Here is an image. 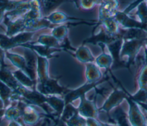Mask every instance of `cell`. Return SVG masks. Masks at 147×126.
<instances>
[{"instance_id":"1","label":"cell","mask_w":147,"mask_h":126,"mask_svg":"<svg viewBox=\"0 0 147 126\" xmlns=\"http://www.w3.org/2000/svg\"><path fill=\"white\" fill-rule=\"evenodd\" d=\"M146 40V39H136L124 40L120 56L122 60L123 56H128V60L126 62L127 68H129L130 66L133 64L140 49L142 45H145Z\"/></svg>"},{"instance_id":"2","label":"cell","mask_w":147,"mask_h":126,"mask_svg":"<svg viewBox=\"0 0 147 126\" xmlns=\"http://www.w3.org/2000/svg\"><path fill=\"white\" fill-rule=\"evenodd\" d=\"M37 89L38 91L42 94H63L71 91L60 86L57 79L51 78L42 83H38Z\"/></svg>"},{"instance_id":"3","label":"cell","mask_w":147,"mask_h":126,"mask_svg":"<svg viewBox=\"0 0 147 126\" xmlns=\"http://www.w3.org/2000/svg\"><path fill=\"white\" fill-rule=\"evenodd\" d=\"M123 41L122 38H118L107 45L113 59V70L119 67H126V62L122 60L120 56Z\"/></svg>"},{"instance_id":"4","label":"cell","mask_w":147,"mask_h":126,"mask_svg":"<svg viewBox=\"0 0 147 126\" xmlns=\"http://www.w3.org/2000/svg\"><path fill=\"white\" fill-rule=\"evenodd\" d=\"M126 100L129 104V119L132 126H147V123L140 110L136 102L131 100L129 97H127Z\"/></svg>"},{"instance_id":"5","label":"cell","mask_w":147,"mask_h":126,"mask_svg":"<svg viewBox=\"0 0 147 126\" xmlns=\"http://www.w3.org/2000/svg\"><path fill=\"white\" fill-rule=\"evenodd\" d=\"M26 66V74L32 80L36 81L37 77V54L32 49L25 48L24 56Z\"/></svg>"},{"instance_id":"6","label":"cell","mask_w":147,"mask_h":126,"mask_svg":"<svg viewBox=\"0 0 147 126\" xmlns=\"http://www.w3.org/2000/svg\"><path fill=\"white\" fill-rule=\"evenodd\" d=\"M30 9L22 17L24 19L26 30L27 28L32 23L42 18V9L41 1H30Z\"/></svg>"},{"instance_id":"7","label":"cell","mask_w":147,"mask_h":126,"mask_svg":"<svg viewBox=\"0 0 147 126\" xmlns=\"http://www.w3.org/2000/svg\"><path fill=\"white\" fill-rule=\"evenodd\" d=\"M119 2L117 1H101L99 10V22L114 17L117 12Z\"/></svg>"},{"instance_id":"8","label":"cell","mask_w":147,"mask_h":126,"mask_svg":"<svg viewBox=\"0 0 147 126\" xmlns=\"http://www.w3.org/2000/svg\"><path fill=\"white\" fill-rule=\"evenodd\" d=\"M118 38L121 37L113 36L109 34L105 29H101V30L98 33L86 39L83 42V43L98 44L101 47L107 45Z\"/></svg>"},{"instance_id":"9","label":"cell","mask_w":147,"mask_h":126,"mask_svg":"<svg viewBox=\"0 0 147 126\" xmlns=\"http://www.w3.org/2000/svg\"><path fill=\"white\" fill-rule=\"evenodd\" d=\"M129 96L123 91L115 89L105 102L100 110L109 112L112 108L118 106L123 99H126Z\"/></svg>"},{"instance_id":"10","label":"cell","mask_w":147,"mask_h":126,"mask_svg":"<svg viewBox=\"0 0 147 126\" xmlns=\"http://www.w3.org/2000/svg\"><path fill=\"white\" fill-rule=\"evenodd\" d=\"M21 46L33 50L37 55L42 58H45L47 59L49 58L56 57L55 55H53V54L57 51H60V49L50 48L39 44H35L31 43L23 44Z\"/></svg>"},{"instance_id":"11","label":"cell","mask_w":147,"mask_h":126,"mask_svg":"<svg viewBox=\"0 0 147 126\" xmlns=\"http://www.w3.org/2000/svg\"><path fill=\"white\" fill-rule=\"evenodd\" d=\"M114 18L117 21L118 23L122 25L124 28L127 29L130 28H140L142 29L144 24L139 22L132 18L129 17V16L123 12L117 11L115 13Z\"/></svg>"},{"instance_id":"12","label":"cell","mask_w":147,"mask_h":126,"mask_svg":"<svg viewBox=\"0 0 147 126\" xmlns=\"http://www.w3.org/2000/svg\"><path fill=\"white\" fill-rule=\"evenodd\" d=\"M30 9V1H21L14 10L5 14V20L7 19L9 21L8 22H9L22 17L29 12Z\"/></svg>"},{"instance_id":"13","label":"cell","mask_w":147,"mask_h":126,"mask_svg":"<svg viewBox=\"0 0 147 126\" xmlns=\"http://www.w3.org/2000/svg\"><path fill=\"white\" fill-rule=\"evenodd\" d=\"M6 35L11 37L26 30V26L23 17L17 18L14 21L7 22Z\"/></svg>"},{"instance_id":"14","label":"cell","mask_w":147,"mask_h":126,"mask_svg":"<svg viewBox=\"0 0 147 126\" xmlns=\"http://www.w3.org/2000/svg\"><path fill=\"white\" fill-rule=\"evenodd\" d=\"M119 35L123 40L146 39L147 33L142 29L130 28L119 30Z\"/></svg>"},{"instance_id":"15","label":"cell","mask_w":147,"mask_h":126,"mask_svg":"<svg viewBox=\"0 0 147 126\" xmlns=\"http://www.w3.org/2000/svg\"><path fill=\"white\" fill-rule=\"evenodd\" d=\"M78 111L83 116L95 119L97 115V109L93 102L87 100L84 95L81 97V102Z\"/></svg>"},{"instance_id":"16","label":"cell","mask_w":147,"mask_h":126,"mask_svg":"<svg viewBox=\"0 0 147 126\" xmlns=\"http://www.w3.org/2000/svg\"><path fill=\"white\" fill-rule=\"evenodd\" d=\"M98 83V82L96 83H87L82 87L70 91L68 93L66 94L65 97V104H68L70 102L72 101L73 100H76V98L79 97H82L84 95V94L92 88L95 86V85Z\"/></svg>"},{"instance_id":"17","label":"cell","mask_w":147,"mask_h":126,"mask_svg":"<svg viewBox=\"0 0 147 126\" xmlns=\"http://www.w3.org/2000/svg\"><path fill=\"white\" fill-rule=\"evenodd\" d=\"M37 76L38 83H42L49 78L48 76V62L47 59L37 55Z\"/></svg>"},{"instance_id":"18","label":"cell","mask_w":147,"mask_h":126,"mask_svg":"<svg viewBox=\"0 0 147 126\" xmlns=\"http://www.w3.org/2000/svg\"><path fill=\"white\" fill-rule=\"evenodd\" d=\"M0 80L8 86L13 91H15L21 85L7 67L0 69Z\"/></svg>"},{"instance_id":"19","label":"cell","mask_w":147,"mask_h":126,"mask_svg":"<svg viewBox=\"0 0 147 126\" xmlns=\"http://www.w3.org/2000/svg\"><path fill=\"white\" fill-rule=\"evenodd\" d=\"M86 77L88 83H96L101 78L102 74L95 64L89 63L86 64Z\"/></svg>"},{"instance_id":"20","label":"cell","mask_w":147,"mask_h":126,"mask_svg":"<svg viewBox=\"0 0 147 126\" xmlns=\"http://www.w3.org/2000/svg\"><path fill=\"white\" fill-rule=\"evenodd\" d=\"M45 18L51 24H59L68 21L78 20L77 18H75L72 17H71L67 14H65L64 13L62 12H59V11L54 12L51 14H50L49 15L47 16Z\"/></svg>"},{"instance_id":"21","label":"cell","mask_w":147,"mask_h":126,"mask_svg":"<svg viewBox=\"0 0 147 126\" xmlns=\"http://www.w3.org/2000/svg\"><path fill=\"white\" fill-rule=\"evenodd\" d=\"M34 33V32L25 31L17 35L16 36L10 37L13 47L20 45L21 46L23 44L28 43L32 39Z\"/></svg>"},{"instance_id":"22","label":"cell","mask_w":147,"mask_h":126,"mask_svg":"<svg viewBox=\"0 0 147 126\" xmlns=\"http://www.w3.org/2000/svg\"><path fill=\"white\" fill-rule=\"evenodd\" d=\"M106 32L110 35L114 37H120L119 35V28L118 26V23L114 17H111L106 19L100 22Z\"/></svg>"},{"instance_id":"23","label":"cell","mask_w":147,"mask_h":126,"mask_svg":"<svg viewBox=\"0 0 147 126\" xmlns=\"http://www.w3.org/2000/svg\"><path fill=\"white\" fill-rule=\"evenodd\" d=\"M75 56L76 59L82 63H92L95 60L90 49L84 45H82L76 51Z\"/></svg>"},{"instance_id":"24","label":"cell","mask_w":147,"mask_h":126,"mask_svg":"<svg viewBox=\"0 0 147 126\" xmlns=\"http://www.w3.org/2000/svg\"><path fill=\"white\" fill-rule=\"evenodd\" d=\"M6 56L14 66L26 74V62L24 56L18 54L10 53L8 51H6Z\"/></svg>"},{"instance_id":"25","label":"cell","mask_w":147,"mask_h":126,"mask_svg":"<svg viewBox=\"0 0 147 126\" xmlns=\"http://www.w3.org/2000/svg\"><path fill=\"white\" fill-rule=\"evenodd\" d=\"M21 110H22L24 115V120L26 124L32 125L35 124L39 120V114L33 109L32 107L30 106H25V105L24 108Z\"/></svg>"},{"instance_id":"26","label":"cell","mask_w":147,"mask_h":126,"mask_svg":"<svg viewBox=\"0 0 147 126\" xmlns=\"http://www.w3.org/2000/svg\"><path fill=\"white\" fill-rule=\"evenodd\" d=\"M37 42L39 44L53 48L59 49L60 47H62L60 44V41L51 35H42L40 36Z\"/></svg>"},{"instance_id":"27","label":"cell","mask_w":147,"mask_h":126,"mask_svg":"<svg viewBox=\"0 0 147 126\" xmlns=\"http://www.w3.org/2000/svg\"><path fill=\"white\" fill-rule=\"evenodd\" d=\"M112 117L117 124V126H131L127 115L121 106H118L112 113Z\"/></svg>"},{"instance_id":"28","label":"cell","mask_w":147,"mask_h":126,"mask_svg":"<svg viewBox=\"0 0 147 126\" xmlns=\"http://www.w3.org/2000/svg\"><path fill=\"white\" fill-rule=\"evenodd\" d=\"M13 74L17 81L23 86L26 87H32L34 85V81L21 70L18 69L13 71Z\"/></svg>"},{"instance_id":"29","label":"cell","mask_w":147,"mask_h":126,"mask_svg":"<svg viewBox=\"0 0 147 126\" xmlns=\"http://www.w3.org/2000/svg\"><path fill=\"white\" fill-rule=\"evenodd\" d=\"M63 1H41L42 12L44 13L48 16L54 12V10L58 7Z\"/></svg>"},{"instance_id":"30","label":"cell","mask_w":147,"mask_h":126,"mask_svg":"<svg viewBox=\"0 0 147 126\" xmlns=\"http://www.w3.org/2000/svg\"><path fill=\"white\" fill-rule=\"evenodd\" d=\"M47 102L59 114H61L63 112L64 106L65 101L61 99L56 97H51L47 98Z\"/></svg>"},{"instance_id":"31","label":"cell","mask_w":147,"mask_h":126,"mask_svg":"<svg viewBox=\"0 0 147 126\" xmlns=\"http://www.w3.org/2000/svg\"><path fill=\"white\" fill-rule=\"evenodd\" d=\"M96 63L100 68L109 69L113 64V59L111 55L106 54L104 52L100 55L95 60Z\"/></svg>"},{"instance_id":"32","label":"cell","mask_w":147,"mask_h":126,"mask_svg":"<svg viewBox=\"0 0 147 126\" xmlns=\"http://www.w3.org/2000/svg\"><path fill=\"white\" fill-rule=\"evenodd\" d=\"M68 33V28L65 25H59L54 28L51 32V35L55 37L59 41L65 39Z\"/></svg>"},{"instance_id":"33","label":"cell","mask_w":147,"mask_h":126,"mask_svg":"<svg viewBox=\"0 0 147 126\" xmlns=\"http://www.w3.org/2000/svg\"><path fill=\"white\" fill-rule=\"evenodd\" d=\"M51 24L47 20V19L45 18H42L40 20L32 23L26 29L28 31L30 32H34L36 30L43 29L49 28Z\"/></svg>"},{"instance_id":"34","label":"cell","mask_w":147,"mask_h":126,"mask_svg":"<svg viewBox=\"0 0 147 126\" xmlns=\"http://www.w3.org/2000/svg\"><path fill=\"white\" fill-rule=\"evenodd\" d=\"M12 96V90L5 83L0 80V98L2 100L5 105Z\"/></svg>"},{"instance_id":"35","label":"cell","mask_w":147,"mask_h":126,"mask_svg":"<svg viewBox=\"0 0 147 126\" xmlns=\"http://www.w3.org/2000/svg\"><path fill=\"white\" fill-rule=\"evenodd\" d=\"M137 14L141 20V22L147 24V3L145 1H142L137 6Z\"/></svg>"},{"instance_id":"36","label":"cell","mask_w":147,"mask_h":126,"mask_svg":"<svg viewBox=\"0 0 147 126\" xmlns=\"http://www.w3.org/2000/svg\"><path fill=\"white\" fill-rule=\"evenodd\" d=\"M129 98L136 103H147V90L140 89L134 96Z\"/></svg>"},{"instance_id":"37","label":"cell","mask_w":147,"mask_h":126,"mask_svg":"<svg viewBox=\"0 0 147 126\" xmlns=\"http://www.w3.org/2000/svg\"><path fill=\"white\" fill-rule=\"evenodd\" d=\"M22 114V110L20 108L10 107L5 112V117L9 120H16Z\"/></svg>"},{"instance_id":"38","label":"cell","mask_w":147,"mask_h":126,"mask_svg":"<svg viewBox=\"0 0 147 126\" xmlns=\"http://www.w3.org/2000/svg\"><path fill=\"white\" fill-rule=\"evenodd\" d=\"M140 89L147 90V64H145L142 68L138 79Z\"/></svg>"},{"instance_id":"39","label":"cell","mask_w":147,"mask_h":126,"mask_svg":"<svg viewBox=\"0 0 147 126\" xmlns=\"http://www.w3.org/2000/svg\"><path fill=\"white\" fill-rule=\"evenodd\" d=\"M76 113H78V110L69 104H67L65 109L63 112L62 120L67 121Z\"/></svg>"},{"instance_id":"40","label":"cell","mask_w":147,"mask_h":126,"mask_svg":"<svg viewBox=\"0 0 147 126\" xmlns=\"http://www.w3.org/2000/svg\"><path fill=\"white\" fill-rule=\"evenodd\" d=\"M68 126H85L86 121L79 116L78 113L67 121Z\"/></svg>"},{"instance_id":"41","label":"cell","mask_w":147,"mask_h":126,"mask_svg":"<svg viewBox=\"0 0 147 126\" xmlns=\"http://www.w3.org/2000/svg\"><path fill=\"white\" fill-rule=\"evenodd\" d=\"M98 3H101V1H79L80 6L84 9H91L95 5Z\"/></svg>"},{"instance_id":"42","label":"cell","mask_w":147,"mask_h":126,"mask_svg":"<svg viewBox=\"0 0 147 126\" xmlns=\"http://www.w3.org/2000/svg\"><path fill=\"white\" fill-rule=\"evenodd\" d=\"M6 55V52L0 47V66L1 68L7 67L8 66L5 64V57Z\"/></svg>"},{"instance_id":"43","label":"cell","mask_w":147,"mask_h":126,"mask_svg":"<svg viewBox=\"0 0 147 126\" xmlns=\"http://www.w3.org/2000/svg\"><path fill=\"white\" fill-rule=\"evenodd\" d=\"M142 1H134L131 3L130 4V5L123 12L126 14H128V13L133 9H134L136 7H137L138 5L142 2Z\"/></svg>"},{"instance_id":"44","label":"cell","mask_w":147,"mask_h":126,"mask_svg":"<svg viewBox=\"0 0 147 126\" xmlns=\"http://www.w3.org/2000/svg\"><path fill=\"white\" fill-rule=\"evenodd\" d=\"M86 123L88 126H99L100 125V123L92 118H88L86 120Z\"/></svg>"},{"instance_id":"45","label":"cell","mask_w":147,"mask_h":126,"mask_svg":"<svg viewBox=\"0 0 147 126\" xmlns=\"http://www.w3.org/2000/svg\"><path fill=\"white\" fill-rule=\"evenodd\" d=\"M5 12L6 10L4 8H1L0 7V24L2 22L3 20L5 19Z\"/></svg>"},{"instance_id":"46","label":"cell","mask_w":147,"mask_h":126,"mask_svg":"<svg viewBox=\"0 0 147 126\" xmlns=\"http://www.w3.org/2000/svg\"><path fill=\"white\" fill-rule=\"evenodd\" d=\"M145 64H147V39L145 41Z\"/></svg>"},{"instance_id":"47","label":"cell","mask_w":147,"mask_h":126,"mask_svg":"<svg viewBox=\"0 0 147 126\" xmlns=\"http://www.w3.org/2000/svg\"><path fill=\"white\" fill-rule=\"evenodd\" d=\"M137 104H138V105L141 106L144 109H145L147 111V103L146 104H144V103H140V102H139V103H137Z\"/></svg>"},{"instance_id":"48","label":"cell","mask_w":147,"mask_h":126,"mask_svg":"<svg viewBox=\"0 0 147 126\" xmlns=\"http://www.w3.org/2000/svg\"><path fill=\"white\" fill-rule=\"evenodd\" d=\"M9 126H20V125H19V124L17 122H16L14 121H12L10 123Z\"/></svg>"},{"instance_id":"49","label":"cell","mask_w":147,"mask_h":126,"mask_svg":"<svg viewBox=\"0 0 147 126\" xmlns=\"http://www.w3.org/2000/svg\"><path fill=\"white\" fill-rule=\"evenodd\" d=\"M57 126H66L65 124L63 123V120H61V121H59L58 124H57Z\"/></svg>"},{"instance_id":"50","label":"cell","mask_w":147,"mask_h":126,"mask_svg":"<svg viewBox=\"0 0 147 126\" xmlns=\"http://www.w3.org/2000/svg\"><path fill=\"white\" fill-rule=\"evenodd\" d=\"M3 104L4 102L2 101V100L0 98V109H2V108H3Z\"/></svg>"},{"instance_id":"51","label":"cell","mask_w":147,"mask_h":126,"mask_svg":"<svg viewBox=\"0 0 147 126\" xmlns=\"http://www.w3.org/2000/svg\"><path fill=\"white\" fill-rule=\"evenodd\" d=\"M5 113V110L3 109H0V121H1V119L2 117V116Z\"/></svg>"},{"instance_id":"52","label":"cell","mask_w":147,"mask_h":126,"mask_svg":"<svg viewBox=\"0 0 147 126\" xmlns=\"http://www.w3.org/2000/svg\"><path fill=\"white\" fill-rule=\"evenodd\" d=\"M142 29H144L147 33V24H144V26Z\"/></svg>"},{"instance_id":"53","label":"cell","mask_w":147,"mask_h":126,"mask_svg":"<svg viewBox=\"0 0 147 126\" xmlns=\"http://www.w3.org/2000/svg\"><path fill=\"white\" fill-rule=\"evenodd\" d=\"M99 126H115V125H109V124H103V123H100Z\"/></svg>"},{"instance_id":"54","label":"cell","mask_w":147,"mask_h":126,"mask_svg":"<svg viewBox=\"0 0 147 126\" xmlns=\"http://www.w3.org/2000/svg\"><path fill=\"white\" fill-rule=\"evenodd\" d=\"M146 3H147V2H146Z\"/></svg>"}]
</instances>
